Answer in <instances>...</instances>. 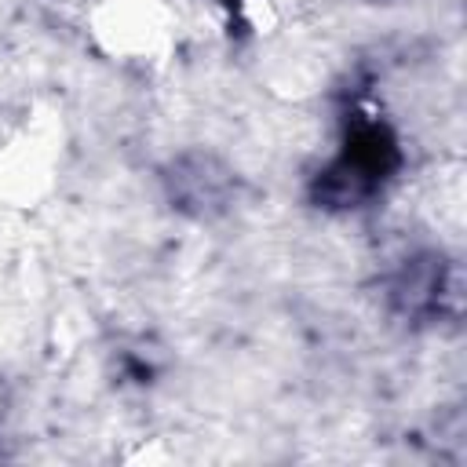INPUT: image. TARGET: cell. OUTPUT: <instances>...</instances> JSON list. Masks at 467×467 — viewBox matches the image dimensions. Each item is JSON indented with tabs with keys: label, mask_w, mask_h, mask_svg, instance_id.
I'll return each mask as SVG.
<instances>
[{
	"label": "cell",
	"mask_w": 467,
	"mask_h": 467,
	"mask_svg": "<svg viewBox=\"0 0 467 467\" xmlns=\"http://www.w3.org/2000/svg\"><path fill=\"white\" fill-rule=\"evenodd\" d=\"M398 168H401V146L390 124H383L379 117L354 113L343 128L339 153L314 175L310 197L328 212L361 208L383 190V182Z\"/></svg>",
	"instance_id": "obj_1"
},
{
	"label": "cell",
	"mask_w": 467,
	"mask_h": 467,
	"mask_svg": "<svg viewBox=\"0 0 467 467\" xmlns=\"http://www.w3.org/2000/svg\"><path fill=\"white\" fill-rule=\"evenodd\" d=\"M387 296H390V306L401 317L434 321L438 314L456 306L460 292H456V281H452V266L438 252H416L398 266V274L390 277Z\"/></svg>",
	"instance_id": "obj_2"
},
{
	"label": "cell",
	"mask_w": 467,
	"mask_h": 467,
	"mask_svg": "<svg viewBox=\"0 0 467 467\" xmlns=\"http://www.w3.org/2000/svg\"><path fill=\"white\" fill-rule=\"evenodd\" d=\"M164 182H168V197L175 201V208H182L186 215H197V219L226 212L234 201V186H237L234 171L212 153L175 157Z\"/></svg>",
	"instance_id": "obj_3"
}]
</instances>
